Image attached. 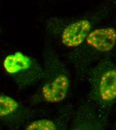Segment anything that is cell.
I'll use <instances>...</instances> for the list:
<instances>
[{"label": "cell", "mask_w": 116, "mask_h": 130, "mask_svg": "<svg viewBox=\"0 0 116 130\" xmlns=\"http://www.w3.org/2000/svg\"><path fill=\"white\" fill-rule=\"evenodd\" d=\"M29 112L13 98L0 96V118L7 124H21L29 118Z\"/></svg>", "instance_id": "obj_5"}, {"label": "cell", "mask_w": 116, "mask_h": 130, "mask_svg": "<svg viewBox=\"0 0 116 130\" xmlns=\"http://www.w3.org/2000/svg\"><path fill=\"white\" fill-rule=\"evenodd\" d=\"M59 123L51 119H43L34 121L26 127L27 130H57L60 129Z\"/></svg>", "instance_id": "obj_8"}, {"label": "cell", "mask_w": 116, "mask_h": 130, "mask_svg": "<svg viewBox=\"0 0 116 130\" xmlns=\"http://www.w3.org/2000/svg\"><path fill=\"white\" fill-rule=\"evenodd\" d=\"M92 23L87 19H81L68 25L61 35L62 44L68 48L81 46L92 31Z\"/></svg>", "instance_id": "obj_6"}, {"label": "cell", "mask_w": 116, "mask_h": 130, "mask_svg": "<svg viewBox=\"0 0 116 130\" xmlns=\"http://www.w3.org/2000/svg\"><path fill=\"white\" fill-rule=\"evenodd\" d=\"M114 129L116 130V122H115V125H114Z\"/></svg>", "instance_id": "obj_9"}, {"label": "cell", "mask_w": 116, "mask_h": 130, "mask_svg": "<svg viewBox=\"0 0 116 130\" xmlns=\"http://www.w3.org/2000/svg\"><path fill=\"white\" fill-rule=\"evenodd\" d=\"M86 43L102 54L112 51L116 44V30L112 27L95 29L88 36Z\"/></svg>", "instance_id": "obj_7"}, {"label": "cell", "mask_w": 116, "mask_h": 130, "mask_svg": "<svg viewBox=\"0 0 116 130\" xmlns=\"http://www.w3.org/2000/svg\"><path fill=\"white\" fill-rule=\"evenodd\" d=\"M108 119L100 114L94 106L87 99L77 110L72 123L71 129L75 130H104Z\"/></svg>", "instance_id": "obj_4"}, {"label": "cell", "mask_w": 116, "mask_h": 130, "mask_svg": "<svg viewBox=\"0 0 116 130\" xmlns=\"http://www.w3.org/2000/svg\"><path fill=\"white\" fill-rule=\"evenodd\" d=\"M87 77L89 83L87 99L109 120L116 102V63L103 59L91 69Z\"/></svg>", "instance_id": "obj_1"}, {"label": "cell", "mask_w": 116, "mask_h": 130, "mask_svg": "<svg viewBox=\"0 0 116 130\" xmlns=\"http://www.w3.org/2000/svg\"><path fill=\"white\" fill-rule=\"evenodd\" d=\"M5 71L17 84L25 88L36 84L44 76V68L21 52L7 56L3 62Z\"/></svg>", "instance_id": "obj_3"}, {"label": "cell", "mask_w": 116, "mask_h": 130, "mask_svg": "<svg viewBox=\"0 0 116 130\" xmlns=\"http://www.w3.org/2000/svg\"><path fill=\"white\" fill-rule=\"evenodd\" d=\"M43 68L42 98L50 103L62 102L66 97L70 86L66 65L58 59L50 58L45 60Z\"/></svg>", "instance_id": "obj_2"}]
</instances>
